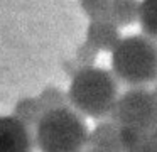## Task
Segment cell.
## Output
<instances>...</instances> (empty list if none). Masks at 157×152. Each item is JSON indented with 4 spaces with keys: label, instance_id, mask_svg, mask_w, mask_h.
<instances>
[{
    "label": "cell",
    "instance_id": "obj_1",
    "mask_svg": "<svg viewBox=\"0 0 157 152\" xmlns=\"http://www.w3.org/2000/svg\"><path fill=\"white\" fill-rule=\"evenodd\" d=\"M69 105L83 117L112 120L120 98L118 80L103 68H85L73 76L68 90Z\"/></svg>",
    "mask_w": 157,
    "mask_h": 152
},
{
    "label": "cell",
    "instance_id": "obj_2",
    "mask_svg": "<svg viewBox=\"0 0 157 152\" xmlns=\"http://www.w3.org/2000/svg\"><path fill=\"white\" fill-rule=\"evenodd\" d=\"M112 73L128 88H147L157 81V42L144 34L127 36L112 53Z\"/></svg>",
    "mask_w": 157,
    "mask_h": 152
},
{
    "label": "cell",
    "instance_id": "obj_3",
    "mask_svg": "<svg viewBox=\"0 0 157 152\" xmlns=\"http://www.w3.org/2000/svg\"><path fill=\"white\" fill-rule=\"evenodd\" d=\"M34 134L39 152H83L90 137L85 117L73 107L46 111Z\"/></svg>",
    "mask_w": 157,
    "mask_h": 152
},
{
    "label": "cell",
    "instance_id": "obj_4",
    "mask_svg": "<svg viewBox=\"0 0 157 152\" xmlns=\"http://www.w3.org/2000/svg\"><path fill=\"white\" fill-rule=\"evenodd\" d=\"M120 128L150 135L157 132V101L149 88H128L120 95L113 111Z\"/></svg>",
    "mask_w": 157,
    "mask_h": 152
},
{
    "label": "cell",
    "instance_id": "obj_5",
    "mask_svg": "<svg viewBox=\"0 0 157 152\" xmlns=\"http://www.w3.org/2000/svg\"><path fill=\"white\" fill-rule=\"evenodd\" d=\"M36 134L17 117H0V152H34Z\"/></svg>",
    "mask_w": 157,
    "mask_h": 152
},
{
    "label": "cell",
    "instance_id": "obj_6",
    "mask_svg": "<svg viewBox=\"0 0 157 152\" xmlns=\"http://www.w3.org/2000/svg\"><path fill=\"white\" fill-rule=\"evenodd\" d=\"M86 150L90 152H125L120 127L113 120H101L90 132Z\"/></svg>",
    "mask_w": 157,
    "mask_h": 152
},
{
    "label": "cell",
    "instance_id": "obj_7",
    "mask_svg": "<svg viewBox=\"0 0 157 152\" xmlns=\"http://www.w3.org/2000/svg\"><path fill=\"white\" fill-rule=\"evenodd\" d=\"M122 39L123 37L118 30V25H115L112 20H91L86 30V42L98 53H113Z\"/></svg>",
    "mask_w": 157,
    "mask_h": 152
},
{
    "label": "cell",
    "instance_id": "obj_8",
    "mask_svg": "<svg viewBox=\"0 0 157 152\" xmlns=\"http://www.w3.org/2000/svg\"><path fill=\"white\" fill-rule=\"evenodd\" d=\"M140 17L139 0H112L110 3V20L118 27L132 25Z\"/></svg>",
    "mask_w": 157,
    "mask_h": 152
},
{
    "label": "cell",
    "instance_id": "obj_9",
    "mask_svg": "<svg viewBox=\"0 0 157 152\" xmlns=\"http://www.w3.org/2000/svg\"><path fill=\"white\" fill-rule=\"evenodd\" d=\"M44 115V110L41 107V101L39 98H22L17 105H15L14 110V117H17L22 123H25L27 127L34 128L37 127L39 120Z\"/></svg>",
    "mask_w": 157,
    "mask_h": 152
},
{
    "label": "cell",
    "instance_id": "obj_10",
    "mask_svg": "<svg viewBox=\"0 0 157 152\" xmlns=\"http://www.w3.org/2000/svg\"><path fill=\"white\" fill-rule=\"evenodd\" d=\"M140 27L144 36L157 42V0H142L140 2Z\"/></svg>",
    "mask_w": 157,
    "mask_h": 152
},
{
    "label": "cell",
    "instance_id": "obj_11",
    "mask_svg": "<svg viewBox=\"0 0 157 152\" xmlns=\"http://www.w3.org/2000/svg\"><path fill=\"white\" fill-rule=\"evenodd\" d=\"M37 98H39V101H41V107H42V110H44V113L49 110H58V108L71 107V105H69L68 93L61 91L56 86H48Z\"/></svg>",
    "mask_w": 157,
    "mask_h": 152
},
{
    "label": "cell",
    "instance_id": "obj_12",
    "mask_svg": "<svg viewBox=\"0 0 157 152\" xmlns=\"http://www.w3.org/2000/svg\"><path fill=\"white\" fill-rule=\"evenodd\" d=\"M79 3L90 20H110L112 0H79Z\"/></svg>",
    "mask_w": 157,
    "mask_h": 152
},
{
    "label": "cell",
    "instance_id": "obj_13",
    "mask_svg": "<svg viewBox=\"0 0 157 152\" xmlns=\"http://www.w3.org/2000/svg\"><path fill=\"white\" fill-rule=\"evenodd\" d=\"M132 152H157V132L145 137Z\"/></svg>",
    "mask_w": 157,
    "mask_h": 152
},
{
    "label": "cell",
    "instance_id": "obj_14",
    "mask_svg": "<svg viewBox=\"0 0 157 152\" xmlns=\"http://www.w3.org/2000/svg\"><path fill=\"white\" fill-rule=\"evenodd\" d=\"M150 91H152V95H154V98H155V101H157V81L152 84V88H150Z\"/></svg>",
    "mask_w": 157,
    "mask_h": 152
},
{
    "label": "cell",
    "instance_id": "obj_15",
    "mask_svg": "<svg viewBox=\"0 0 157 152\" xmlns=\"http://www.w3.org/2000/svg\"><path fill=\"white\" fill-rule=\"evenodd\" d=\"M85 152H90V150H85Z\"/></svg>",
    "mask_w": 157,
    "mask_h": 152
}]
</instances>
